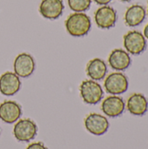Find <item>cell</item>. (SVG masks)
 <instances>
[{
	"label": "cell",
	"mask_w": 148,
	"mask_h": 149,
	"mask_svg": "<svg viewBox=\"0 0 148 149\" xmlns=\"http://www.w3.org/2000/svg\"><path fill=\"white\" fill-rule=\"evenodd\" d=\"M85 71L91 79L98 81L105 79L107 73V65L103 59L95 58L87 63Z\"/></svg>",
	"instance_id": "cell-16"
},
{
	"label": "cell",
	"mask_w": 148,
	"mask_h": 149,
	"mask_svg": "<svg viewBox=\"0 0 148 149\" xmlns=\"http://www.w3.org/2000/svg\"><path fill=\"white\" fill-rule=\"evenodd\" d=\"M36 68V64L33 57L26 52L18 54L13 63L14 72L19 78H28L31 76Z\"/></svg>",
	"instance_id": "cell-7"
},
{
	"label": "cell",
	"mask_w": 148,
	"mask_h": 149,
	"mask_svg": "<svg viewBox=\"0 0 148 149\" xmlns=\"http://www.w3.org/2000/svg\"><path fill=\"white\" fill-rule=\"evenodd\" d=\"M126 108L131 114L135 116H142L148 110L147 99L142 93H133L127 100Z\"/></svg>",
	"instance_id": "cell-14"
},
{
	"label": "cell",
	"mask_w": 148,
	"mask_h": 149,
	"mask_svg": "<svg viewBox=\"0 0 148 149\" xmlns=\"http://www.w3.org/2000/svg\"><path fill=\"white\" fill-rule=\"evenodd\" d=\"M38 133L37 124L31 119H21L17 120L13 127V135L17 141L28 142L33 140Z\"/></svg>",
	"instance_id": "cell-5"
},
{
	"label": "cell",
	"mask_w": 148,
	"mask_h": 149,
	"mask_svg": "<svg viewBox=\"0 0 148 149\" xmlns=\"http://www.w3.org/2000/svg\"><path fill=\"white\" fill-rule=\"evenodd\" d=\"M79 92L83 101L88 105L98 104L104 96L102 86L92 79L84 80L79 86Z\"/></svg>",
	"instance_id": "cell-2"
},
{
	"label": "cell",
	"mask_w": 148,
	"mask_h": 149,
	"mask_svg": "<svg viewBox=\"0 0 148 149\" xmlns=\"http://www.w3.org/2000/svg\"><path fill=\"white\" fill-rule=\"evenodd\" d=\"M21 88L19 77L12 72H5L0 76V93L5 96L16 94Z\"/></svg>",
	"instance_id": "cell-10"
},
{
	"label": "cell",
	"mask_w": 148,
	"mask_h": 149,
	"mask_svg": "<svg viewBox=\"0 0 148 149\" xmlns=\"http://www.w3.org/2000/svg\"><path fill=\"white\" fill-rule=\"evenodd\" d=\"M120 1H122V2H130L132 0H120Z\"/></svg>",
	"instance_id": "cell-21"
},
{
	"label": "cell",
	"mask_w": 148,
	"mask_h": 149,
	"mask_svg": "<svg viewBox=\"0 0 148 149\" xmlns=\"http://www.w3.org/2000/svg\"><path fill=\"white\" fill-rule=\"evenodd\" d=\"M129 86L127 77L120 72L110 73L105 79L104 87L106 93L112 95H120L126 93Z\"/></svg>",
	"instance_id": "cell-3"
},
{
	"label": "cell",
	"mask_w": 148,
	"mask_h": 149,
	"mask_svg": "<svg viewBox=\"0 0 148 149\" xmlns=\"http://www.w3.org/2000/svg\"><path fill=\"white\" fill-rule=\"evenodd\" d=\"M67 32L72 37H84L92 28V21L85 12H74L68 16L65 23Z\"/></svg>",
	"instance_id": "cell-1"
},
{
	"label": "cell",
	"mask_w": 148,
	"mask_h": 149,
	"mask_svg": "<svg viewBox=\"0 0 148 149\" xmlns=\"http://www.w3.org/2000/svg\"><path fill=\"white\" fill-rule=\"evenodd\" d=\"M25 149H48L44 143L38 141V142H33L31 143Z\"/></svg>",
	"instance_id": "cell-18"
},
{
	"label": "cell",
	"mask_w": 148,
	"mask_h": 149,
	"mask_svg": "<svg viewBox=\"0 0 148 149\" xmlns=\"http://www.w3.org/2000/svg\"><path fill=\"white\" fill-rule=\"evenodd\" d=\"M109 121L104 115L92 113L85 119V127L92 134L100 136L105 134L109 129Z\"/></svg>",
	"instance_id": "cell-6"
},
{
	"label": "cell",
	"mask_w": 148,
	"mask_h": 149,
	"mask_svg": "<svg viewBox=\"0 0 148 149\" xmlns=\"http://www.w3.org/2000/svg\"><path fill=\"white\" fill-rule=\"evenodd\" d=\"M22 115V108L13 100H5L0 105V119L7 124H13Z\"/></svg>",
	"instance_id": "cell-11"
},
{
	"label": "cell",
	"mask_w": 148,
	"mask_h": 149,
	"mask_svg": "<svg viewBox=\"0 0 148 149\" xmlns=\"http://www.w3.org/2000/svg\"><path fill=\"white\" fill-rule=\"evenodd\" d=\"M65 9L62 0H42L39 4V13L46 19L58 18Z\"/></svg>",
	"instance_id": "cell-12"
},
{
	"label": "cell",
	"mask_w": 148,
	"mask_h": 149,
	"mask_svg": "<svg viewBox=\"0 0 148 149\" xmlns=\"http://www.w3.org/2000/svg\"><path fill=\"white\" fill-rule=\"evenodd\" d=\"M67 2L70 9L74 12H84L92 4V0H67Z\"/></svg>",
	"instance_id": "cell-17"
},
{
	"label": "cell",
	"mask_w": 148,
	"mask_h": 149,
	"mask_svg": "<svg viewBox=\"0 0 148 149\" xmlns=\"http://www.w3.org/2000/svg\"><path fill=\"white\" fill-rule=\"evenodd\" d=\"M126 108L124 100L118 95H112L106 97L101 105L102 112L110 118H116L120 116Z\"/></svg>",
	"instance_id": "cell-9"
},
{
	"label": "cell",
	"mask_w": 148,
	"mask_h": 149,
	"mask_svg": "<svg viewBox=\"0 0 148 149\" xmlns=\"http://www.w3.org/2000/svg\"><path fill=\"white\" fill-rule=\"evenodd\" d=\"M94 20L98 27L110 29L117 22V12L109 5H102L94 13Z\"/></svg>",
	"instance_id": "cell-8"
},
{
	"label": "cell",
	"mask_w": 148,
	"mask_h": 149,
	"mask_svg": "<svg viewBox=\"0 0 148 149\" xmlns=\"http://www.w3.org/2000/svg\"><path fill=\"white\" fill-rule=\"evenodd\" d=\"M108 63L113 70L122 72L131 65L132 59L130 54L126 50L117 48L111 52L108 57Z\"/></svg>",
	"instance_id": "cell-13"
},
{
	"label": "cell",
	"mask_w": 148,
	"mask_h": 149,
	"mask_svg": "<svg viewBox=\"0 0 148 149\" xmlns=\"http://www.w3.org/2000/svg\"><path fill=\"white\" fill-rule=\"evenodd\" d=\"M147 14H148V4H147Z\"/></svg>",
	"instance_id": "cell-22"
},
{
	"label": "cell",
	"mask_w": 148,
	"mask_h": 149,
	"mask_svg": "<svg viewBox=\"0 0 148 149\" xmlns=\"http://www.w3.org/2000/svg\"><path fill=\"white\" fill-rule=\"evenodd\" d=\"M94 2L102 6V5H107L109 3L112 2V0H94Z\"/></svg>",
	"instance_id": "cell-19"
},
{
	"label": "cell",
	"mask_w": 148,
	"mask_h": 149,
	"mask_svg": "<svg viewBox=\"0 0 148 149\" xmlns=\"http://www.w3.org/2000/svg\"><path fill=\"white\" fill-rule=\"evenodd\" d=\"M143 35H144V37L146 38V39H148V24L145 26V28H144Z\"/></svg>",
	"instance_id": "cell-20"
},
{
	"label": "cell",
	"mask_w": 148,
	"mask_h": 149,
	"mask_svg": "<svg viewBox=\"0 0 148 149\" xmlns=\"http://www.w3.org/2000/svg\"><path fill=\"white\" fill-rule=\"evenodd\" d=\"M123 44L125 50L132 55H139L147 48V39L139 31H130L125 34Z\"/></svg>",
	"instance_id": "cell-4"
},
{
	"label": "cell",
	"mask_w": 148,
	"mask_h": 149,
	"mask_svg": "<svg viewBox=\"0 0 148 149\" xmlns=\"http://www.w3.org/2000/svg\"><path fill=\"white\" fill-rule=\"evenodd\" d=\"M147 16V10L140 4H133L127 8L125 13V23L129 27H135L141 24Z\"/></svg>",
	"instance_id": "cell-15"
}]
</instances>
